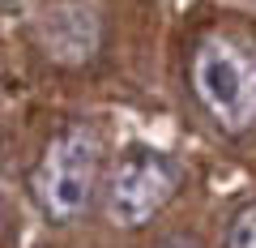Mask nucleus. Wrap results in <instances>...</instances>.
Here are the masks:
<instances>
[{
    "label": "nucleus",
    "mask_w": 256,
    "mask_h": 248,
    "mask_svg": "<svg viewBox=\"0 0 256 248\" xmlns=\"http://www.w3.org/2000/svg\"><path fill=\"white\" fill-rule=\"evenodd\" d=\"M102 175V141L86 124H68L43 146L30 171V197L52 222H77L90 210Z\"/></svg>",
    "instance_id": "f257e3e1"
},
{
    "label": "nucleus",
    "mask_w": 256,
    "mask_h": 248,
    "mask_svg": "<svg viewBox=\"0 0 256 248\" xmlns=\"http://www.w3.org/2000/svg\"><path fill=\"white\" fill-rule=\"evenodd\" d=\"M188 82L222 133L239 137L256 124V56L244 52L239 43L222 35L201 39L192 52Z\"/></svg>",
    "instance_id": "f03ea898"
},
{
    "label": "nucleus",
    "mask_w": 256,
    "mask_h": 248,
    "mask_svg": "<svg viewBox=\"0 0 256 248\" xmlns=\"http://www.w3.org/2000/svg\"><path fill=\"white\" fill-rule=\"evenodd\" d=\"M180 163L154 146H128L116 158L107 180V214L116 227H146L175 193H180Z\"/></svg>",
    "instance_id": "7ed1b4c3"
},
{
    "label": "nucleus",
    "mask_w": 256,
    "mask_h": 248,
    "mask_svg": "<svg viewBox=\"0 0 256 248\" xmlns=\"http://www.w3.org/2000/svg\"><path fill=\"white\" fill-rule=\"evenodd\" d=\"M102 18L94 5H56L43 18V47L64 65H82L98 52Z\"/></svg>",
    "instance_id": "20e7f679"
},
{
    "label": "nucleus",
    "mask_w": 256,
    "mask_h": 248,
    "mask_svg": "<svg viewBox=\"0 0 256 248\" xmlns=\"http://www.w3.org/2000/svg\"><path fill=\"white\" fill-rule=\"evenodd\" d=\"M222 248H256V201H252V205H244V210L230 218Z\"/></svg>",
    "instance_id": "39448f33"
},
{
    "label": "nucleus",
    "mask_w": 256,
    "mask_h": 248,
    "mask_svg": "<svg viewBox=\"0 0 256 248\" xmlns=\"http://www.w3.org/2000/svg\"><path fill=\"white\" fill-rule=\"evenodd\" d=\"M158 248H201V239L196 235H166Z\"/></svg>",
    "instance_id": "423d86ee"
}]
</instances>
